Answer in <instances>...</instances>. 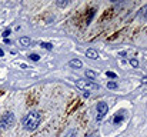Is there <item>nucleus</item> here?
Listing matches in <instances>:
<instances>
[{
	"label": "nucleus",
	"mask_w": 147,
	"mask_h": 137,
	"mask_svg": "<svg viewBox=\"0 0 147 137\" xmlns=\"http://www.w3.org/2000/svg\"><path fill=\"white\" fill-rule=\"evenodd\" d=\"M86 56H87L89 59H92V60H96V59H98V53L94 50V49H87Z\"/></svg>",
	"instance_id": "5"
},
{
	"label": "nucleus",
	"mask_w": 147,
	"mask_h": 137,
	"mask_svg": "<svg viewBox=\"0 0 147 137\" xmlns=\"http://www.w3.org/2000/svg\"><path fill=\"white\" fill-rule=\"evenodd\" d=\"M40 121H42V114L39 111L33 110V111H29L23 117V127L27 132H33V130H36L39 127Z\"/></svg>",
	"instance_id": "1"
},
{
	"label": "nucleus",
	"mask_w": 147,
	"mask_h": 137,
	"mask_svg": "<svg viewBox=\"0 0 147 137\" xmlns=\"http://www.w3.org/2000/svg\"><path fill=\"white\" fill-rule=\"evenodd\" d=\"M107 111H109V106H107V103H104V101H100L97 104V121H101L103 119H104V116L107 114Z\"/></svg>",
	"instance_id": "4"
},
{
	"label": "nucleus",
	"mask_w": 147,
	"mask_h": 137,
	"mask_svg": "<svg viewBox=\"0 0 147 137\" xmlns=\"http://www.w3.org/2000/svg\"><path fill=\"white\" fill-rule=\"evenodd\" d=\"M130 64H131L133 67H139V61H137L136 59H130Z\"/></svg>",
	"instance_id": "15"
},
{
	"label": "nucleus",
	"mask_w": 147,
	"mask_h": 137,
	"mask_svg": "<svg viewBox=\"0 0 147 137\" xmlns=\"http://www.w3.org/2000/svg\"><path fill=\"white\" fill-rule=\"evenodd\" d=\"M69 66H70V67H74V69H80V67L83 66V63H82L79 59H73V60L69 61Z\"/></svg>",
	"instance_id": "6"
},
{
	"label": "nucleus",
	"mask_w": 147,
	"mask_h": 137,
	"mask_svg": "<svg viewBox=\"0 0 147 137\" xmlns=\"http://www.w3.org/2000/svg\"><path fill=\"white\" fill-rule=\"evenodd\" d=\"M106 74H107L109 77H111V79H116V77H117V76H116V73H113V72H107Z\"/></svg>",
	"instance_id": "16"
},
{
	"label": "nucleus",
	"mask_w": 147,
	"mask_h": 137,
	"mask_svg": "<svg viewBox=\"0 0 147 137\" xmlns=\"http://www.w3.org/2000/svg\"><path fill=\"white\" fill-rule=\"evenodd\" d=\"M86 137H98L97 133H92V134H89V136H86Z\"/></svg>",
	"instance_id": "19"
},
{
	"label": "nucleus",
	"mask_w": 147,
	"mask_h": 137,
	"mask_svg": "<svg viewBox=\"0 0 147 137\" xmlns=\"http://www.w3.org/2000/svg\"><path fill=\"white\" fill-rule=\"evenodd\" d=\"M14 121H16V117L13 113H6L1 116L0 119V129L1 130H6V129H10L14 126Z\"/></svg>",
	"instance_id": "3"
},
{
	"label": "nucleus",
	"mask_w": 147,
	"mask_h": 137,
	"mask_svg": "<svg viewBox=\"0 0 147 137\" xmlns=\"http://www.w3.org/2000/svg\"><path fill=\"white\" fill-rule=\"evenodd\" d=\"M30 43H32V40L29 37H20V45L22 46L27 47V46H30Z\"/></svg>",
	"instance_id": "9"
},
{
	"label": "nucleus",
	"mask_w": 147,
	"mask_h": 137,
	"mask_svg": "<svg viewBox=\"0 0 147 137\" xmlns=\"http://www.w3.org/2000/svg\"><path fill=\"white\" fill-rule=\"evenodd\" d=\"M67 4H69V1H57V6H61V7L67 6Z\"/></svg>",
	"instance_id": "17"
},
{
	"label": "nucleus",
	"mask_w": 147,
	"mask_h": 137,
	"mask_svg": "<svg viewBox=\"0 0 147 137\" xmlns=\"http://www.w3.org/2000/svg\"><path fill=\"white\" fill-rule=\"evenodd\" d=\"M29 57H30V59H32L33 61H37V60L40 59V56H39V54H36V53H32V54H30Z\"/></svg>",
	"instance_id": "14"
},
{
	"label": "nucleus",
	"mask_w": 147,
	"mask_h": 137,
	"mask_svg": "<svg viewBox=\"0 0 147 137\" xmlns=\"http://www.w3.org/2000/svg\"><path fill=\"white\" fill-rule=\"evenodd\" d=\"M86 77H87V80H92L93 82L97 77V73L93 72V70H86Z\"/></svg>",
	"instance_id": "8"
},
{
	"label": "nucleus",
	"mask_w": 147,
	"mask_h": 137,
	"mask_svg": "<svg viewBox=\"0 0 147 137\" xmlns=\"http://www.w3.org/2000/svg\"><path fill=\"white\" fill-rule=\"evenodd\" d=\"M142 17H143L144 20H147V4L142 9Z\"/></svg>",
	"instance_id": "13"
},
{
	"label": "nucleus",
	"mask_w": 147,
	"mask_h": 137,
	"mask_svg": "<svg viewBox=\"0 0 147 137\" xmlns=\"http://www.w3.org/2000/svg\"><path fill=\"white\" fill-rule=\"evenodd\" d=\"M3 54H4V51H3V50H1V49H0V57H1V56H3Z\"/></svg>",
	"instance_id": "21"
},
{
	"label": "nucleus",
	"mask_w": 147,
	"mask_h": 137,
	"mask_svg": "<svg viewBox=\"0 0 147 137\" xmlns=\"http://www.w3.org/2000/svg\"><path fill=\"white\" fill-rule=\"evenodd\" d=\"M76 86L79 87V89H82V90L84 91H98L100 90V86L96 84L94 82H92V80H84V79H79L77 82H76Z\"/></svg>",
	"instance_id": "2"
},
{
	"label": "nucleus",
	"mask_w": 147,
	"mask_h": 137,
	"mask_svg": "<svg viewBox=\"0 0 147 137\" xmlns=\"http://www.w3.org/2000/svg\"><path fill=\"white\" fill-rule=\"evenodd\" d=\"M40 46H42L43 49H46V50H51V49H53V45H51V43H45V42H42Z\"/></svg>",
	"instance_id": "11"
},
{
	"label": "nucleus",
	"mask_w": 147,
	"mask_h": 137,
	"mask_svg": "<svg viewBox=\"0 0 147 137\" xmlns=\"http://www.w3.org/2000/svg\"><path fill=\"white\" fill-rule=\"evenodd\" d=\"M107 89H111V90L117 89V83H116V82H109V83H107Z\"/></svg>",
	"instance_id": "12"
},
{
	"label": "nucleus",
	"mask_w": 147,
	"mask_h": 137,
	"mask_svg": "<svg viewBox=\"0 0 147 137\" xmlns=\"http://www.w3.org/2000/svg\"><path fill=\"white\" fill-rule=\"evenodd\" d=\"M142 82H143V84H147V76H144V77L142 79Z\"/></svg>",
	"instance_id": "20"
},
{
	"label": "nucleus",
	"mask_w": 147,
	"mask_h": 137,
	"mask_svg": "<svg viewBox=\"0 0 147 137\" xmlns=\"http://www.w3.org/2000/svg\"><path fill=\"white\" fill-rule=\"evenodd\" d=\"M9 34H10V30H9V29L3 32V37H4V39H7V36H9Z\"/></svg>",
	"instance_id": "18"
},
{
	"label": "nucleus",
	"mask_w": 147,
	"mask_h": 137,
	"mask_svg": "<svg viewBox=\"0 0 147 137\" xmlns=\"http://www.w3.org/2000/svg\"><path fill=\"white\" fill-rule=\"evenodd\" d=\"M64 137H77V130H69Z\"/></svg>",
	"instance_id": "10"
},
{
	"label": "nucleus",
	"mask_w": 147,
	"mask_h": 137,
	"mask_svg": "<svg viewBox=\"0 0 147 137\" xmlns=\"http://www.w3.org/2000/svg\"><path fill=\"white\" fill-rule=\"evenodd\" d=\"M124 114H126V111H124V110H123V111H119V113L116 114V117H114L113 123H114V124H119V123L124 119Z\"/></svg>",
	"instance_id": "7"
}]
</instances>
